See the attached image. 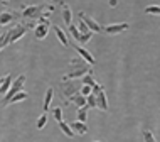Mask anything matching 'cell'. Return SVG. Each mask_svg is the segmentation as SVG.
<instances>
[{"instance_id": "6da1fadb", "label": "cell", "mask_w": 160, "mask_h": 142, "mask_svg": "<svg viewBox=\"0 0 160 142\" xmlns=\"http://www.w3.org/2000/svg\"><path fill=\"white\" fill-rule=\"evenodd\" d=\"M88 73H93L91 66L86 61H83L79 56H74V58L69 59V73L62 76V80H78V78H83Z\"/></svg>"}, {"instance_id": "7a4b0ae2", "label": "cell", "mask_w": 160, "mask_h": 142, "mask_svg": "<svg viewBox=\"0 0 160 142\" xmlns=\"http://www.w3.org/2000/svg\"><path fill=\"white\" fill-rule=\"evenodd\" d=\"M25 32H27V29H25L24 24H15L14 27H10L8 31H3V46H8L12 44V42L19 41L20 37L25 36Z\"/></svg>"}, {"instance_id": "3957f363", "label": "cell", "mask_w": 160, "mask_h": 142, "mask_svg": "<svg viewBox=\"0 0 160 142\" xmlns=\"http://www.w3.org/2000/svg\"><path fill=\"white\" fill-rule=\"evenodd\" d=\"M81 87H83V85H81V81H76V80H61L59 90H61V93L69 100L71 97H74V95L79 93Z\"/></svg>"}, {"instance_id": "277c9868", "label": "cell", "mask_w": 160, "mask_h": 142, "mask_svg": "<svg viewBox=\"0 0 160 142\" xmlns=\"http://www.w3.org/2000/svg\"><path fill=\"white\" fill-rule=\"evenodd\" d=\"M42 15H46V5H24L22 7L24 20H37Z\"/></svg>"}, {"instance_id": "5b68a950", "label": "cell", "mask_w": 160, "mask_h": 142, "mask_svg": "<svg viewBox=\"0 0 160 142\" xmlns=\"http://www.w3.org/2000/svg\"><path fill=\"white\" fill-rule=\"evenodd\" d=\"M24 83H25V75H20V76H17V78L12 81V85H10V88H8V92L3 95V105L10 100L14 95L17 93H20V92H24Z\"/></svg>"}, {"instance_id": "8992f818", "label": "cell", "mask_w": 160, "mask_h": 142, "mask_svg": "<svg viewBox=\"0 0 160 142\" xmlns=\"http://www.w3.org/2000/svg\"><path fill=\"white\" fill-rule=\"evenodd\" d=\"M78 17H79V20H81V22H83V24H84L86 27H88L93 34H94V32H101V31H103L101 25H99V24L96 22V20L93 19V17L86 15L84 12H79V14H78Z\"/></svg>"}, {"instance_id": "52a82bcc", "label": "cell", "mask_w": 160, "mask_h": 142, "mask_svg": "<svg viewBox=\"0 0 160 142\" xmlns=\"http://www.w3.org/2000/svg\"><path fill=\"white\" fill-rule=\"evenodd\" d=\"M17 19H20V14L19 12H14V10H3L0 14V27H5V25L15 22Z\"/></svg>"}, {"instance_id": "ba28073f", "label": "cell", "mask_w": 160, "mask_h": 142, "mask_svg": "<svg viewBox=\"0 0 160 142\" xmlns=\"http://www.w3.org/2000/svg\"><path fill=\"white\" fill-rule=\"evenodd\" d=\"M94 100H96V108L103 110V112L110 110V105H108V98H106L105 90H101V92H98L96 95H94Z\"/></svg>"}, {"instance_id": "9c48e42d", "label": "cell", "mask_w": 160, "mask_h": 142, "mask_svg": "<svg viewBox=\"0 0 160 142\" xmlns=\"http://www.w3.org/2000/svg\"><path fill=\"white\" fill-rule=\"evenodd\" d=\"M76 51H78V56H79V58L83 59V61L88 63L89 66H93V64L96 63V59L93 58V54L89 53V51L86 49V47H83V46H78V47H76Z\"/></svg>"}, {"instance_id": "30bf717a", "label": "cell", "mask_w": 160, "mask_h": 142, "mask_svg": "<svg viewBox=\"0 0 160 142\" xmlns=\"http://www.w3.org/2000/svg\"><path fill=\"white\" fill-rule=\"evenodd\" d=\"M127 29H128V24L127 22L110 24V25H106V27H103V32H106V34H120V32L127 31Z\"/></svg>"}, {"instance_id": "8fae6325", "label": "cell", "mask_w": 160, "mask_h": 142, "mask_svg": "<svg viewBox=\"0 0 160 142\" xmlns=\"http://www.w3.org/2000/svg\"><path fill=\"white\" fill-rule=\"evenodd\" d=\"M61 7H62V20H64V24L68 25H71L72 24V14H71V7L68 5L66 2H61Z\"/></svg>"}, {"instance_id": "7c38bea8", "label": "cell", "mask_w": 160, "mask_h": 142, "mask_svg": "<svg viewBox=\"0 0 160 142\" xmlns=\"http://www.w3.org/2000/svg\"><path fill=\"white\" fill-rule=\"evenodd\" d=\"M69 127H71V130H72V134H79V135H83L88 132V125L83 122H78V120H74L72 124H69Z\"/></svg>"}, {"instance_id": "4fadbf2b", "label": "cell", "mask_w": 160, "mask_h": 142, "mask_svg": "<svg viewBox=\"0 0 160 142\" xmlns=\"http://www.w3.org/2000/svg\"><path fill=\"white\" fill-rule=\"evenodd\" d=\"M12 85V75H5L0 78V95H5Z\"/></svg>"}, {"instance_id": "5bb4252c", "label": "cell", "mask_w": 160, "mask_h": 142, "mask_svg": "<svg viewBox=\"0 0 160 142\" xmlns=\"http://www.w3.org/2000/svg\"><path fill=\"white\" fill-rule=\"evenodd\" d=\"M47 32H49V27H47V25H36V29H34V37L39 41H42L47 37Z\"/></svg>"}, {"instance_id": "9a60e30c", "label": "cell", "mask_w": 160, "mask_h": 142, "mask_svg": "<svg viewBox=\"0 0 160 142\" xmlns=\"http://www.w3.org/2000/svg\"><path fill=\"white\" fill-rule=\"evenodd\" d=\"M52 31L56 32L58 39L61 41V44H62L64 47H68V46H69V44H68V36H66V32L61 29V25H52Z\"/></svg>"}, {"instance_id": "2e32d148", "label": "cell", "mask_w": 160, "mask_h": 142, "mask_svg": "<svg viewBox=\"0 0 160 142\" xmlns=\"http://www.w3.org/2000/svg\"><path fill=\"white\" fill-rule=\"evenodd\" d=\"M52 97H54V88H47L46 97H44V103H42V110H44V113H47V110H49L51 102H52Z\"/></svg>"}, {"instance_id": "e0dca14e", "label": "cell", "mask_w": 160, "mask_h": 142, "mask_svg": "<svg viewBox=\"0 0 160 142\" xmlns=\"http://www.w3.org/2000/svg\"><path fill=\"white\" fill-rule=\"evenodd\" d=\"M81 85H84V87H89V88H94L98 85V81L94 80V76H93V73H88V75H84L83 78H81Z\"/></svg>"}, {"instance_id": "ac0fdd59", "label": "cell", "mask_w": 160, "mask_h": 142, "mask_svg": "<svg viewBox=\"0 0 160 142\" xmlns=\"http://www.w3.org/2000/svg\"><path fill=\"white\" fill-rule=\"evenodd\" d=\"M68 103H74L78 108H81V107H84V105H86V98H84V97H81V95L78 93V95H74V97L69 98Z\"/></svg>"}, {"instance_id": "d6986e66", "label": "cell", "mask_w": 160, "mask_h": 142, "mask_svg": "<svg viewBox=\"0 0 160 142\" xmlns=\"http://www.w3.org/2000/svg\"><path fill=\"white\" fill-rule=\"evenodd\" d=\"M25 98H29V93L27 92H20V93H17V95H14V97L8 100L5 105H10V103H15V102H20V100H25Z\"/></svg>"}, {"instance_id": "ffe728a7", "label": "cell", "mask_w": 160, "mask_h": 142, "mask_svg": "<svg viewBox=\"0 0 160 142\" xmlns=\"http://www.w3.org/2000/svg\"><path fill=\"white\" fill-rule=\"evenodd\" d=\"M58 125H59V129H61V130H62L68 137H72V135H74V134H72V130H71V127H69V124H66L64 120H61Z\"/></svg>"}, {"instance_id": "44dd1931", "label": "cell", "mask_w": 160, "mask_h": 142, "mask_svg": "<svg viewBox=\"0 0 160 142\" xmlns=\"http://www.w3.org/2000/svg\"><path fill=\"white\" fill-rule=\"evenodd\" d=\"M88 108H86V105L84 107H81L79 110H78V122H83V124H86V118H88Z\"/></svg>"}, {"instance_id": "7402d4cb", "label": "cell", "mask_w": 160, "mask_h": 142, "mask_svg": "<svg viewBox=\"0 0 160 142\" xmlns=\"http://www.w3.org/2000/svg\"><path fill=\"white\" fill-rule=\"evenodd\" d=\"M142 135H143V140L145 142H155V135L152 130H148V129H145V130H142Z\"/></svg>"}, {"instance_id": "603a6c76", "label": "cell", "mask_w": 160, "mask_h": 142, "mask_svg": "<svg viewBox=\"0 0 160 142\" xmlns=\"http://www.w3.org/2000/svg\"><path fill=\"white\" fill-rule=\"evenodd\" d=\"M46 124H47V113H42L41 117L37 118V129H39V130H42V129L46 127Z\"/></svg>"}, {"instance_id": "cb8c5ba5", "label": "cell", "mask_w": 160, "mask_h": 142, "mask_svg": "<svg viewBox=\"0 0 160 142\" xmlns=\"http://www.w3.org/2000/svg\"><path fill=\"white\" fill-rule=\"evenodd\" d=\"M69 32H71V36L74 37V39L79 42V37H81V34H79V31H78V27H76V24H71L69 25Z\"/></svg>"}, {"instance_id": "d4e9b609", "label": "cell", "mask_w": 160, "mask_h": 142, "mask_svg": "<svg viewBox=\"0 0 160 142\" xmlns=\"http://www.w3.org/2000/svg\"><path fill=\"white\" fill-rule=\"evenodd\" d=\"M76 27H78V31H79V34H81V36H86V34H93V32L89 31V29L86 27V25H84L83 22H81V20L78 22V25H76Z\"/></svg>"}, {"instance_id": "484cf974", "label": "cell", "mask_w": 160, "mask_h": 142, "mask_svg": "<svg viewBox=\"0 0 160 142\" xmlns=\"http://www.w3.org/2000/svg\"><path fill=\"white\" fill-rule=\"evenodd\" d=\"M86 108H96V100H94V95L86 97Z\"/></svg>"}, {"instance_id": "4316f807", "label": "cell", "mask_w": 160, "mask_h": 142, "mask_svg": "<svg viewBox=\"0 0 160 142\" xmlns=\"http://www.w3.org/2000/svg\"><path fill=\"white\" fill-rule=\"evenodd\" d=\"M52 115H54V120H56V122H61V120H62V110H61V107H56V108L52 110Z\"/></svg>"}, {"instance_id": "83f0119b", "label": "cell", "mask_w": 160, "mask_h": 142, "mask_svg": "<svg viewBox=\"0 0 160 142\" xmlns=\"http://www.w3.org/2000/svg\"><path fill=\"white\" fill-rule=\"evenodd\" d=\"M145 14H153V15H158L160 14V5H150L145 8Z\"/></svg>"}, {"instance_id": "f1b7e54d", "label": "cell", "mask_w": 160, "mask_h": 142, "mask_svg": "<svg viewBox=\"0 0 160 142\" xmlns=\"http://www.w3.org/2000/svg\"><path fill=\"white\" fill-rule=\"evenodd\" d=\"M91 37H93V34H86V36H81V37H79V44H86L88 41H91Z\"/></svg>"}, {"instance_id": "f546056e", "label": "cell", "mask_w": 160, "mask_h": 142, "mask_svg": "<svg viewBox=\"0 0 160 142\" xmlns=\"http://www.w3.org/2000/svg\"><path fill=\"white\" fill-rule=\"evenodd\" d=\"M3 37H5V36H3V32H0V51L5 47V46H3Z\"/></svg>"}, {"instance_id": "4dcf8cb0", "label": "cell", "mask_w": 160, "mask_h": 142, "mask_svg": "<svg viewBox=\"0 0 160 142\" xmlns=\"http://www.w3.org/2000/svg\"><path fill=\"white\" fill-rule=\"evenodd\" d=\"M116 3H118L116 0H110V2H108V5H110V7H116Z\"/></svg>"}, {"instance_id": "1f68e13d", "label": "cell", "mask_w": 160, "mask_h": 142, "mask_svg": "<svg viewBox=\"0 0 160 142\" xmlns=\"http://www.w3.org/2000/svg\"><path fill=\"white\" fill-rule=\"evenodd\" d=\"M96 142H99V140H96Z\"/></svg>"}]
</instances>
